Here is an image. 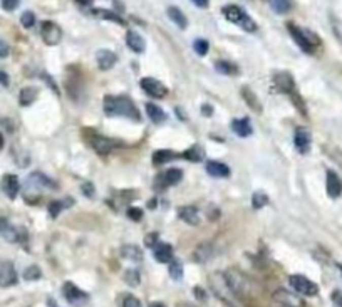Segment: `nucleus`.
Returning a JSON list of instances; mask_svg holds the SVG:
<instances>
[{
	"label": "nucleus",
	"instance_id": "37",
	"mask_svg": "<svg viewBox=\"0 0 342 307\" xmlns=\"http://www.w3.org/2000/svg\"><path fill=\"white\" fill-rule=\"evenodd\" d=\"M268 203V196L265 191H255V193L252 195V207L255 208V210H260Z\"/></svg>",
	"mask_w": 342,
	"mask_h": 307
},
{
	"label": "nucleus",
	"instance_id": "28",
	"mask_svg": "<svg viewBox=\"0 0 342 307\" xmlns=\"http://www.w3.org/2000/svg\"><path fill=\"white\" fill-rule=\"evenodd\" d=\"M121 255H123L126 260H131V262L143 260V250L138 245H123L121 247Z\"/></svg>",
	"mask_w": 342,
	"mask_h": 307
},
{
	"label": "nucleus",
	"instance_id": "13",
	"mask_svg": "<svg viewBox=\"0 0 342 307\" xmlns=\"http://www.w3.org/2000/svg\"><path fill=\"white\" fill-rule=\"evenodd\" d=\"M325 186H327V195L330 198H339L342 195V180L340 177L332 169L327 172V182H325Z\"/></svg>",
	"mask_w": 342,
	"mask_h": 307
},
{
	"label": "nucleus",
	"instance_id": "7",
	"mask_svg": "<svg viewBox=\"0 0 342 307\" xmlns=\"http://www.w3.org/2000/svg\"><path fill=\"white\" fill-rule=\"evenodd\" d=\"M62 294L65 300L73 305V307H82L87 304L89 300V295H87L84 290H81L77 286H74L73 282H65L62 286Z\"/></svg>",
	"mask_w": 342,
	"mask_h": 307
},
{
	"label": "nucleus",
	"instance_id": "6",
	"mask_svg": "<svg viewBox=\"0 0 342 307\" xmlns=\"http://www.w3.org/2000/svg\"><path fill=\"white\" fill-rule=\"evenodd\" d=\"M292 289L295 290V292H299L302 295H307V297H314V295L319 294V287L316 282H312L311 279H307L304 276H299V274H295V276H290L289 279Z\"/></svg>",
	"mask_w": 342,
	"mask_h": 307
},
{
	"label": "nucleus",
	"instance_id": "34",
	"mask_svg": "<svg viewBox=\"0 0 342 307\" xmlns=\"http://www.w3.org/2000/svg\"><path fill=\"white\" fill-rule=\"evenodd\" d=\"M67 205H73V200L67 198V200H56V201H51V205H49V215H51L52 218H56L57 215L62 210H65L67 208Z\"/></svg>",
	"mask_w": 342,
	"mask_h": 307
},
{
	"label": "nucleus",
	"instance_id": "39",
	"mask_svg": "<svg viewBox=\"0 0 342 307\" xmlns=\"http://www.w3.org/2000/svg\"><path fill=\"white\" fill-rule=\"evenodd\" d=\"M193 49H195V52L198 54V56H207V52L210 49V44L205 39H196L195 44H193Z\"/></svg>",
	"mask_w": 342,
	"mask_h": 307
},
{
	"label": "nucleus",
	"instance_id": "19",
	"mask_svg": "<svg viewBox=\"0 0 342 307\" xmlns=\"http://www.w3.org/2000/svg\"><path fill=\"white\" fill-rule=\"evenodd\" d=\"M116 61H118V57H116V54L113 51H109V49H101V51H97L96 54V62L101 71H109L116 64Z\"/></svg>",
	"mask_w": 342,
	"mask_h": 307
},
{
	"label": "nucleus",
	"instance_id": "23",
	"mask_svg": "<svg viewBox=\"0 0 342 307\" xmlns=\"http://www.w3.org/2000/svg\"><path fill=\"white\" fill-rule=\"evenodd\" d=\"M212 255H213V245L210 242H203L193 252V260L198 262V264H205Z\"/></svg>",
	"mask_w": 342,
	"mask_h": 307
},
{
	"label": "nucleus",
	"instance_id": "44",
	"mask_svg": "<svg viewBox=\"0 0 342 307\" xmlns=\"http://www.w3.org/2000/svg\"><path fill=\"white\" fill-rule=\"evenodd\" d=\"M81 190H82V193H84V195L87 196V198H92V196H94V193H96L94 185L89 183V182L82 183V185H81Z\"/></svg>",
	"mask_w": 342,
	"mask_h": 307
},
{
	"label": "nucleus",
	"instance_id": "27",
	"mask_svg": "<svg viewBox=\"0 0 342 307\" xmlns=\"http://www.w3.org/2000/svg\"><path fill=\"white\" fill-rule=\"evenodd\" d=\"M146 113H148V118H150L154 124H161L166 121V118H168L166 113H164L161 108L156 106V104H151V103L146 104Z\"/></svg>",
	"mask_w": 342,
	"mask_h": 307
},
{
	"label": "nucleus",
	"instance_id": "51",
	"mask_svg": "<svg viewBox=\"0 0 342 307\" xmlns=\"http://www.w3.org/2000/svg\"><path fill=\"white\" fill-rule=\"evenodd\" d=\"M0 84L2 86H9V76L4 73V71H0Z\"/></svg>",
	"mask_w": 342,
	"mask_h": 307
},
{
	"label": "nucleus",
	"instance_id": "22",
	"mask_svg": "<svg viewBox=\"0 0 342 307\" xmlns=\"http://www.w3.org/2000/svg\"><path fill=\"white\" fill-rule=\"evenodd\" d=\"M207 173L213 178H227L230 175V168L225 163L220 161H208L207 163Z\"/></svg>",
	"mask_w": 342,
	"mask_h": 307
},
{
	"label": "nucleus",
	"instance_id": "29",
	"mask_svg": "<svg viewBox=\"0 0 342 307\" xmlns=\"http://www.w3.org/2000/svg\"><path fill=\"white\" fill-rule=\"evenodd\" d=\"M39 96V89L34 86H27L24 89L20 91L19 94V101H20V106H30L32 103L37 99Z\"/></svg>",
	"mask_w": 342,
	"mask_h": 307
},
{
	"label": "nucleus",
	"instance_id": "45",
	"mask_svg": "<svg viewBox=\"0 0 342 307\" xmlns=\"http://www.w3.org/2000/svg\"><path fill=\"white\" fill-rule=\"evenodd\" d=\"M128 217L131 218V220H134V222H140V220H141V217H143V212L140 210V208H136V207H131L129 210H128Z\"/></svg>",
	"mask_w": 342,
	"mask_h": 307
},
{
	"label": "nucleus",
	"instance_id": "30",
	"mask_svg": "<svg viewBox=\"0 0 342 307\" xmlns=\"http://www.w3.org/2000/svg\"><path fill=\"white\" fill-rule=\"evenodd\" d=\"M91 14L94 15V17H99V19H104V20H111L114 24H119V25H126V22L123 20V17L118 14L111 12V10H104V9H92Z\"/></svg>",
	"mask_w": 342,
	"mask_h": 307
},
{
	"label": "nucleus",
	"instance_id": "58",
	"mask_svg": "<svg viewBox=\"0 0 342 307\" xmlns=\"http://www.w3.org/2000/svg\"><path fill=\"white\" fill-rule=\"evenodd\" d=\"M339 268H340V272H342V265H339Z\"/></svg>",
	"mask_w": 342,
	"mask_h": 307
},
{
	"label": "nucleus",
	"instance_id": "14",
	"mask_svg": "<svg viewBox=\"0 0 342 307\" xmlns=\"http://www.w3.org/2000/svg\"><path fill=\"white\" fill-rule=\"evenodd\" d=\"M2 190L4 193L9 196L10 200H14L15 196L19 195V190H20V182L19 178L15 177V175H4L2 177Z\"/></svg>",
	"mask_w": 342,
	"mask_h": 307
},
{
	"label": "nucleus",
	"instance_id": "41",
	"mask_svg": "<svg viewBox=\"0 0 342 307\" xmlns=\"http://www.w3.org/2000/svg\"><path fill=\"white\" fill-rule=\"evenodd\" d=\"M41 268H39L37 265H32L29 268H25L24 272V279L25 281H37V279H41Z\"/></svg>",
	"mask_w": 342,
	"mask_h": 307
},
{
	"label": "nucleus",
	"instance_id": "20",
	"mask_svg": "<svg viewBox=\"0 0 342 307\" xmlns=\"http://www.w3.org/2000/svg\"><path fill=\"white\" fill-rule=\"evenodd\" d=\"M275 87L280 92H292L294 91V78L289 73H277L273 76Z\"/></svg>",
	"mask_w": 342,
	"mask_h": 307
},
{
	"label": "nucleus",
	"instance_id": "32",
	"mask_svg": "<svg viewBox=\"0 0 342 307\" xmlns=\"http://www.w3.org/2000/svg\"><path fill=\"white\" fill-rule=\"evenodd\" d=\"M178 155H176L175 151H169V150H158L153 153V163L154 164H163V163H168L171 160H176Z\"/></svg>",
	"mask_w": 342,
	"mask_h": 307
},
{
	"label": "nucleus",
	"instance_id": "48",
	"mask_svg": "<svg viewBox=\"0 0 342 307\" xmlns=\"http://www.w3.org/2000/svg\"><path fill=\"white\" fill-rule=\"evenodd\" d=\"M9 52H10L9 44H7V42H4V41H0V57H7V56H9Z\"/></svg>",
	"mask_w": 342,
	"mask_h": 307
},
{
	"label": "nucleus",
	"instance_id": "38",
	"mask_svg": "<svg viewBox=\"0 0 342 307\" xmlns=\"http://www.w3.org/2000/svg\"><path fill=\"white\" fill-rule=\"evenodd\" d=\"M169 276L175 281H181L183 277V265H181L180 260H171L169 262Z\"/></svg>",
	"mask_w": 342,
	"mask_h": 307
},
{
	"label": "nucleus",
	"instance_id": "1",
	"mask_svg": "<svg viewBox=\"0 0 342 307\" xmlns=\"http://www.w3.org/2000/svg\"><path fill=\"white\" fill-rule=\"evenodd\" d=\"M104 113L108 114L109 118L113 116H123L128 119H133V121H140V111L134 106V103L126 96H106L102 103Z\"/></svg>",
	"mask_w": 342,
	"mask_h": 307
},
{
	"label": "nucleus",
	"instance_id": "8",
	"mask_svg": "<svg viewBox=\"0 0 342 307\" xmlns=\"http://www.w3.org/2000/svg\"><path fill=\"white\" fill-rule=\"evenodd\" d=\"M41 36L47 46H57V44L62 41V29H60L56 22L46 20V22H42Z\"/></svg>",
	"mask_w": 342,
	"mask_h": 307
},
{
	"label": "nucleus",
	"instance_id": "49",
	"mask_svg": "<svg viewBox=\"0 0 342 307\" xmlns=\"http://www.w3.org/2000/svg\"><path fill=\"white\" fill-rule=\"evenodd\" d=\"M332 300H334V304H335V305L342 307V292H339V290H335V292L332 294Z\"/></svg>",
	"mask_w": 342,
	"mask_h": 307
},
{
	"label": "nucleus",
	"instance_id": "46",
	"mask_svg": "<svg viewBox=\"0 0 342 307\" xmlns=\"http://www.w3.org/2000/svg\"><path fill=\"white\" fill-rule=\"evenodd\" d=\"M123 307H141V302L134 297V295H128V297L124 299Z\"/></svg>",
	"mask_w": 342,
	"mask_h": 307
},
{
	"label": "nucleus",
	"instance_id": "40",
	"mask_svg": "<svg viewBox=\"0 0 342 307\" xmlns=\"http://www.w3.org/2000/svg\"><path fill=\"white\" fill-rule=\"evenodd\" d=\"M20 24L25 27V29H30V27H34L36 24V15L34 12H30V10H27L20 15Z\"/></svg>",
	"mask_w": 342,
	"mask_h": 307
},
{
	"label": "nucleus",
	"instance_id": "33",
	"mask_svg": "<svg viewBox=\"0 0 342 307\" xmlns=\"http://www.w3.org/2000/svg\"><path fill=\"white\" fill-rule=\"evenodd\" d=\"M268 4L273 12L279 15H284L292 9V0H268Z\"/></svg>",
	"mask_w": 342,
	"mask_h": 307
},
{
	"label": "nucleus",
	"instance_id": "53",
	"mask_svg": "<svg viewBox=\"0 0 342 307\" xmlns=\"http://www.w3.org/2000/svg\"><path fill=\"white\" fill-rule=\"evenodd\" d=\"M195 295H196V297H200V299H205V295H203V290L200 287H195Z\"/></svg>",
	"mask_w": 342,
	"mask_h": 307
},
{
	"label": "nucleus",
	"instance_id": "18",
	"mask_svg": "<svg viewBox=\"0 0 342 307\" xmlns=\"http://www.w3.org/2000/svg\"><path fill=\"white\" fill-rule=\"evenodd\" d=\"M0 235L7 240V242H19L20 240V230L15 228L14 225H10V222L7 220V218H0Z\"/></svg>",
	"mask_w": 342,
	"mask_h": 307
},
{
	"label": "nucleus",
	"instance_id": "52",
	"mask_svg": "<svg viewBox=\"0 0 342 307\" xmlns=\"http://www.w3.org/2000/svg\"><path fill=\"white\" fill-rule=\"evenodd\" d=\"M201 111H203V114H205V116H212V114H213V108L208 106V104H205V106L201 108Z\"/></svg>",
	"mask_w": 342,
	"mask_h": 307
},
{
	"label": "nucleus",
	"instance_id": "50",
	"mask_svg": "<svg viewBox=\"0 0 342 307\" xmlns=\"http://www.w3.org/2000/svg\"><path fill=\"white\" fill-rule=\"evenodd\" d=\"M193 4L196 5V7H200V9H207L208 7V0H191Z\"/></svg>",
	"mask_w": 342,
	"mask_h": 307
},
{
	"label": "nucleus",
	"instance_id": "15",
	"mask_svg": "<svg viewBox=\"0 0 342 307\" xmlns=\"http://www.w3.org/2000/svg\"><path fill=\"white\" fill-rule=\"evenodd\" d=\"M153 255L159 264H169L173 260V247L164 242H158L153 247Z\"/></svg>",
	"mask_w": 342,
	"mask_h": 307
},
{
	"label": "nucleus",
	"instance_id": "47",
	"mask_svg": "<svg viewBox=\"0 0 342 307\" xmlns=\"http://www.w3.org/2000/svg\"><path fill=\"white\" fill-rule=\"evenodd\" d=\"M145 244H146V247L153 249V247L158 244V233H150V235H148L146 240H145Z\"/></svg>",
	"mask_w": 342,
	"mask_h": 307
},
{
	"label": "nucleus",
	"instance_id": "35",
	"mask_svg": "<svg viewBox=\"0 0 342 307\" xmlns=\"http://www.w3.org/2000/svg\"><path fill=\"white\" fill-rule=\"evenodd\" d=\"M215 69H217L220 74H225V76H235L238 73V67L230 61H218L215 64Z\"/></svg>",
	"mask_w": 342,
	"mask_h": 307
},
{
	"label": "nucleus",
	"instance_id": "21",
	"mask_svg": "<svg viewBox=\"0 0 342 307\" xmlns=\"http://www.w3.org/2000/svg\"><path fill=\"white\" fill-rule=\"evenodd\" d=\"M126 44H128V47L136 54L145 52V47H146L145 39H143L136 30H129L128 34H126Z\"/></svg>",
	"mask_w": 342,
	"mask_h": 307
},
{
	"label": "nucleus",
	"instance_id": "3",
	"mask_svg": "<svg viewBox=\"0 0 342 307\" xmlns=\"http://www.w3.org/2000/svg\"><path fill=\"white\" fill-rule=\"evenodd\" d=\"M225 279H227L231 290H233L240 299L253 295V286H255V284L240 270H236V268H228V270L225 272Z\"/></svg>",
	"mask_w": 342,
	"mask_h": 307
},
{
	"label": "nucleus",
	"instance_id": "56",
	"mask_svg": "<svg viewBox=\"0 0 342 307\" xmlns=\"http://www.w3.org/2000/svg\"><path fill=\"white\" fill-rule=\"evenodd\" d=\"M150 307H166V305L161 304V302H154V304H151Z\"/></svg>",
	"mask_w": 342,
	"mask_h": 307
},
{
	"label": "nucleus",
	"instance_id": "31",
	"mask_svg": "<svg viewBox=\"0 0 342 307\" xmlns=\"http://www.w3.org/2000/svg\"><path fill=\"white\" fill-rule=\"evenodd\" d=\"M168 17L171 19L173 24L178 25L180 29H186V27H188V20H186L185 14L181 12L178 7H169L168 9Z\"/></svg>",
	"mask_w": 342,
	"mask_h": 307
},
{
	"label": "nucleus",
	"instance_id": "2",
	"mask_svg": "<svg viewBox=\"0 0 342 307\" xmlns=\"http://www.w3.org/2000/svg\"><path fill=\"white\" fill-rule=\"evenodd\" d=\"M210 287H212L215 295H217L223 304H227L228 307H244L242 299L228 286L227 279H225V274L215 272L213 276L210 277Z\"/></svg>",
	"mask_w": 342,
	"mask_h": 307
},
{
	"label": "nucleus",
	"instance_id": "4",
	"mask_svg": "<svg viewBox=\"0 0 342 307\" xmlns=\"http://www.w3.org/2000/svg\"><path fill=\"white\" fill-rule=\"evenodd\" d=\"M222 14L225 15V19H227L228 22L242 27V29L247 30V32H255L257 30L255 20H253L244 9L238 7V5H225V7L222 9Z\"/></svg>",
	"mask_w": 342,
	"mask_h": 307
},
{
	"label": "nucleus",
	"instance_id": "12",
	"mask_svg": "<svg viewBox=\"0 0 342 307\" xmlns=\"http://www.w3.org/2000/svg\"><path fill=\"white\" fill-rule=\"evenodd\" d=\"M181 180H183V172L178 168H169L166 173L159 175L156 178V188L163 190V188H166V186L178 185Z\"/></svg>",
	"mask_w": 342,
	"mask_h": 307
},
{
	"label": "nucleus",
	"instance_id": "57",
	"mask_svg": "<svg viewBox=\"0 0 342 307\" xmlns=\"http://www.w3.org/2000/svg\"><path fill=\"white\" fill-rule=\"evenodd\" d=\"M4 148V136H2V133H0V150Z\"/></svg>",
	"mask_w": 342,
	"mask_h": 307
},
{
	"label": "nucleus",
	"instance_id": "16",
	"mask_svg": "<svg viewBox=\"0 0 342 307\" xmlns=\"http://www.w3.org/2000/svg\"><path fill=\"white\" fill-rule=\"evenodd\" d=\"M294 145L302 155L309 153V150H311V131L305 128H297L294 136Z\"/></svg>",
	"mask_w": 342,
	"mask_h": 307
},
{
	"label": "nucleus",
	"instance_id": "11",
	"mask_svg": "<svg viewBox=\"0 0 342 307\" xmlns=\"http://www.w3.org/2000/svg\"><path fill=\"white\" fill-rule=\"evenodd\" d=\"M17 284V272L12 262L0 260V287H10Z\"/></svg>",
	"mask_w": 342,
	"mask_h": 307
},
{
	"label": "nucleus",
	"instance_id": "43",
	"mask_svg": "<svg viewBox=\"0 0 342 307\" xmlns=\"http://www.w3.org/2000/svg\"><path fill=\"white\" fill-rule=\"evenodd\" d=\"M0 4H2V9L7 10V12H12L19 7L20 0H0Z\"/></svg>",
	"mask_w": 342,
	"mask_h": 307
},
{
	"label": "nucleus",
	"instance_id": "55",
	"mask_svg": "<svg viewBox=\"0 0 342 307\" xmlns=\"http://www.w3.org/2000/svg\"><path fill=\"white\" fill-rule=\"evenodd\" d=\"M76 2H79L81 5H91L92 0H76Z\"/></svg>",
	"mask_w": 342,
	"mask_h": 307
},
{
	"label": "nucleus",
	"instance_id": "5",
	"mask_svg": "<svg viewBox=\"0 0 342 307\" xmlns=\"http://www.w3.org/2000/svg\"><path fill=\"white\" fill-rule=\"evenodd\" d=\"M287 29H289L292 39L297 42V46H299L302 51L309 52V54L314 52V49H316V46L319 44V39L312 34V32L300 29V27H297L295 24H289Z\"/></svg>",
	"mask_w": 342,
	"mask_h": 307
},
{
	"label": "nucleus",
	"instance_id": "9",
	"mask_svg": "<svg viewBox=\"0 0 342 307\" xmlns=\"http://www.w3.org/2000/svg\"><path fill=\"white\" fill-rule=\"evenodd\" d=\"M272 299L279 307H304V300H302L299 295L292 294L285 289L275 290Z\"/></svg>",
	"mask_w": 342,
	"mask_h": 307
},
{
	"label": "nucleus",
	"instance_id": "24",
	"mask_svg": "<svg viewBox=\"0 0 342 307\" xmlns=\"http://www.w3.org/2000/svg\"><path fill=\"white\" fill-rule=\"evenodd\" d=\"M231 131H233L236 136H240V138H247V136H250L253 133L252 124L247 118L233 119V123H231Z\"/></svg>",
	"mask_w": 342,
	"mask_h": 307
},
{
	"label": "nucleus",
	"instance_id": "42",
	"mask_svg": "<svg viewBox=\"0 0 342 307\" xmlns=\"http://www.w3.org/2000/svg\"><path fill=\"white\" fill-rule=\"evenodd\" d=\"M124 281L129 286H138L140 284V272L138 270H128L124 274Z\"/></svg>",
	"mask_w": 342,
	"mask_h": 307
},
{
	"label": "nucleus",
	"instance_id": "10",
	"mask_svg": "<svg viewBox=\"0 0 342 307\" xmlns=\"http://www.w3.org/2000/svg\"><path fill=\"white\" fill-rule=\"evenodd\" d=\"M141 87H143V91H145L146 94H150L151 97H154V99H161V97H164L168 94L166 86H164L163 82L153 79V78L141 79Z\"/></svg>",
	"mask_w": 342,
	"mask_h": 307
},
{
	"label": "nucleus",
	"instance_id": "17",
	"mask_svg": "<svg viewBox=\"0 0 342 307\" xmlns=\"http://www.w3.org/2000/svg\"><path fill=\"white\" fill-rule=\"evenodd\" d=\"M91 146L94 148L96 153H99L101 156H104V155H109V153L113 151V148L116 146V143L113 140H109V138H104V136L94 134L91 138Z\"/></svg>",
	"mask_w": 342,
	"mask_h": 307
},
{
	"label": "nucleus",
	"instance_id": "25",
	"mask_svg": "<svg viewBox=\"0 0 342 307\" xmlns=\"http://www.w3.org/2000/svg\"><path fill=\"white\" fill-rule=\"evenodd\" d=\"M178 217L183 222H186L188 225H198L200 223V215H198V210L195 207H181L178 210Z\"/></svg>",
	"mask_w": 342,
	"mask_h": 307
},
{
	"label": "nucleus",
	"instance_id": "36",
	"mask_svg": "<svg viewBox=\"0 0 342 307\" xmlns=\"http://www.w3.org/2000/svg\"><path fill=\"white\" fill-rule=\"evenodd\" d=\"M203 150L198 145H193L191 148H188L185 153H183V158H186V160H190L193 163H200L203 160Z\"/></svg>",
	"mask_w": 342,
	"mask_h": 307
},
{
	"label": "nucleus",
	"instance_id": "26",
	"mask_svg": "<svg viewBox=\"0 0 342 307\" xmlns=\"http://www.w3.org/2000/svg\"><path fill=\"white\" fill-rule=\"evenodd\" d=\"M242 97H244V99H245L247 106H248V108H252V111L262 113V104H260V101H258L257 94H255V92H253L252 89H248L247 86L242 87Z\"/></svg>",
	"mask_w": 342,
	"mask_h": 307
},
{
	"label": "nucleus",
	"instance_id": "54",
	"mask_svg": "<svg viewBox=\"0 0 342 307\" xmlns=\"http://www.w3.org/2000/svg\"><path fill=\"white\" fill-rule=\"evenodd\" d=\"M47 305H49V307H59L57 302H56V300H54V299H49V300H47Z\"/></svg>",
	"mask_w": 342,
	"mask_h": 307
}]
</instances>
